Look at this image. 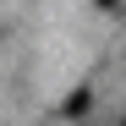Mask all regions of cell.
Returning a JSON list of instances; mask_svg holds the SVG:
<instances>
[{
	"mask_svg": "<svg viewBox=\"0 0 126 126\" xmlns=\"http://www.w3.org/2000/svg\"><path fill=\"white\" fill-rule=\"evenodd\" d=\"M93 6H104V11H115V0H93Z\"/></svg>",
	"mask_w": 126,
	"mask_h": 126,
	"instance_id": "cell-1",
	"label": "cell"
}]
</instances>
